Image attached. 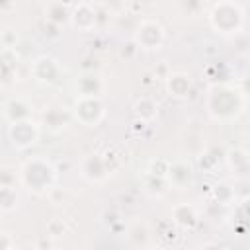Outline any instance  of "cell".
I'll return each mask as SVG.
<instances>
[{
	"label": "cell",
	"mask_w": 250,
	"mask_h": 250,
	"mask_svg": "<svg viewBox=\"0 0 250 250\" xmlns=\"http://www.w3.org/2000/svg\"><path fill=\"white\" fill-rule=\"evenodd\" d=\"M20 180L21 184L33 191V193H47L53 189L57 180V170L53 164L45 158H29L20 168Z\"/></svg>",
	"instance_id": "obj_1"
},
{
	"label": "cell",
	"mask_w": 250,
	"mask_h": 250,
	"mask_svg": "<svg viewBox=\"0 0 250 250\" xmlns=\"http://www.w3.org/2000/svg\"><path fill=\"white\" fill-rule=\"evenodd\" d=\"M240 94L242 92H234L232 88H227V86H215L209 90V100H217L215 102H207V107H209V113L217 119H230V117H236L238 111H240Z\"/></svg>",
	"instance_id": "obj_2"
},
{
	"label": "cell",
	"mask_w": 250,
	"mask_h": 250,
	"mask_svg": "<svg viewBox=\"0 0 250 250\" xmlns=\"http://www.w3.org/2000/svg\"><path fill=\"white\" fill-rule=\"evenodd\" d=\"M242 16H244L242 8L236 2L221 0L219 4L213 6L209 14V21L221 33H236L242 25Z\"/></svg>",
	"instance_id": "obj_3"
},
{
	"label": "cell",
	"mask_w": 250,
	"mask_h": 250,
	"mask_svg": "<svg viewBox=\"0 0 250 250\" xmlns=\"http://www.w3.org/2000/svg\"><path fill=\"white\" fill-rule=\"evenodd\" d=\"M76 119L86 127H96L104 117V104L98 96H80L74 104Z\"/></svg>",
	"instance_id": "obj_4"
},
{
	"label": "cell",
	"mask_w": 250,
	"mask_h": 250,
	"mask_svg": "<svg viewBox=\"0 0 250 250\" xmlns=\"http://www.w3.org/2000/svg\"><path fill=\"white\" fill-rule=\"evenodd\" d=\"M8 137H10V141L16 148H20V150L27 148L37 141V125L31 119L14 121V123H10Z\"/></svg>",
	"instance_id": "obj_5"
},
{
	"label": "cell",
	"mask_w": 250,
	"mask_h": 250,
	"mask_svg": "<svg viewBox=\"0 0 250 250\" xmlns=\"http://www.w3.org/2000/svg\"><path fill=\"white\" fill-rule=\"evenodd\" d=\"M162 39H164V29L158 21H152V20L141 21V25L135 33V43L141 49H156V47H160Z\"/></svg>",
	"instance_id": "obj_6"
},
{
	"label": "cell",
	"mask_w": 250,
	"mask_h": 250,
	"mask_svg": "<svg viewBox=\"0 0 250 250\" xmlns=\"http://www.w3.org/2000/svg\"><path fill=\"white\" fill-rule=\"evenodd\" d=\"M70 23L76 27V29H82V31H90L94 25H96V12L90 4L86 2H80L74 12L70 14Z\"/></svg>",
	"instance_id": "obj_7"
},
{
	"label": "cell",
	"mask_w": 250,
	"mask_h": 250,
	"mask_svg": "<svg viewBox=\"0 0 250 250\" xmlns=\"http://www.w3.org/2000/svg\"><path fill=\"white\" fill-rule=\"evenodd\" d=\"M59 74V66L57 61H53L51 57H39L33 62V76L39 82H55Z\"/></svg>",
	"instance_id": "obj_8"
},
{
	"label": "cell",
	"mask_w": 250,
	"mask_h": 250,
	"mask_svg": "<svg viewBox=\"0 0 250 250\" xmlns=\"http://www.w3.org/2000/svg\"><path fill=\"white\" fill-rule=\"evenodd\" d=\"M166 180H168L170 186H176V188L184 189V188L189 186V182H191V168H189L186 162H174V164L170 162Z\"/></svg>",
	"instance_id": "obj_9"
},
{
	"label": "cell",
	"mask_w": 250,
	"mask_h": 250,
	"mask_svg": "<svg viewBox=\"0 0 250 250\" xmlns=\"http://www.w3.org/2000/svg\"><path fill=\"white\" fill-rule=\"evenodd\" d=\"M166 90L174 98H186L191 90V80L184 72H174L166 78Z\"/></svg>",
	"instance_id": "obj_10"
},
{
	"label": "cell",
	"mask_w": 250,
	"mask_h": 250,
	"mask_svg": "<svg viewBox=\"0 0 250 250\" xmlns=\"http://www.w3.org/2000/svg\"><path fill=\"white\" fill-rule=\"evenodd\" d=\"M172 217H174V223L184 227V229H193L197 225V221H199L195 209L191 205H186V203L176 205L174 211H172Z\"/></svg>",
	"instance_id": "obj_11"
},
{
	"label": "cell",
	"mask_w": 250,
	"mask_h": 250,
	"mask_svg": "<svg viewBox=\"0 0 250 250\" xmlns=\"http://www.w3.org/2000/svg\"><path fill=\"white\" fill-rule=\"evenodd\" d=\"M133 109H135V115H137L139 119H143V121H152V119L158 115V105H156V102L150 100V98H141V100H137Z\"/></svg>",
	"instance_id": "obj_12"
},
{
	"label": "cell",
	"mask_w": 250,
	"mask_h": 250,
	"mask_svg": "<svg viewBox=\"0 0 250 250\" xmlns=\"http://www.w3.org/2000/svg\"><path fill=\"white\" fill-rule=\"evenodd\" d=\"M229 166H230L234 172L242 174V172H246V170L250 168V160H248V156H246L242 150H230V152H229Z\"/></svg>",
	"instance_id": "obj_13"
},
{
	"label": "cell",
	"mask_w": 250,
	"mask_h": 250,
	"mask_svg": "<svg viewBox=\"0 0 250 250\" xmlns=\"http://www.w3.org/2000/svg\"><path fill=\"white\" fill-rule=\"evenodd\" d=\"M16 201H18L16 189L12 186H2V189H0V209L4 213H8L16 207Z\"/></svg>",
	"instance_id": "obj_14"
},
{
	"label": "cell",
	"mask_w": 250,
	"mask_h": 250,
	"mask_svg": "<svg viewBox=\"0 0 250 250\" xmlns=\"http://www.w3.org/2000/svg\"><path fill=\"white\" fill-rule=\"evenodd\" d=\"M180 6L188 16H197L203 8V0H180Z\"/></svg>",
	"instance_id": "obj_15"
},
{
	"label": "cell",
	"mask_w": 250,
	"mask_h": 250,
	"mask_svg": "<svg viewBox=\"0 0 250 250\" xmlns=\"http://www.w3.org/2000/svg\"><path fill=\"white\" fill-rule=\"evenodd\" d=\"M240 92H242V94H246V96H250V76H246V78L242 80V86H240Z\"/></svg>",
	"instance_id": "obj_16"
}]
</instances>
